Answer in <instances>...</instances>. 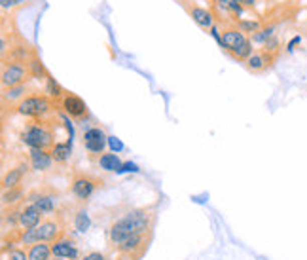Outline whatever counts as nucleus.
<instances>
[{"label": "nucleus", "mask_w": 307, "mask_h": 260, "mask_svg": "<svg viewBox=\"0 0 307 260\" xmlns=\"http://www.w3.org/2000/svg\"><path fill=\"white\" fill-rule=\"evenodd\" d=\"M116 215L110 217V222L104 230V243H106V254L112 256L129 237L138 234H154L156 222H158V209L160 201H154L150 205L131 207L123 203L121 207H112Z\"/></svg>", "instance_id": "nucleus-1"}, {"label": "nucleus", "mask_w": 307, "mask_h": 260, "mask_svg": "<svg viewBox=\"0 0 307 260\" xmlns=\"http://www.w3.org/2000/svg\"><path fill=\"white\" fill-rule=\"evenodd\" d=\"M104 186V179L99 175L85 173L80 169H74L70 173V184H68V192L74 198V203L78 205H87V201L95 196V192L101 190Z\"/></svg>", "instance_id": "nucleus-2"}, {"label": "nucleus", "mask_w": 307, "mask_h": 260, "mask_svg": "<svg viewBox=\"0 0 307 260\" xmlns=\"http://www.w3.org/2000/svg\"><path fill=\"white\" fill-rule=\"evenodd\" d=\"M25 201L40 209L44 217H53L61 209V194L51 184H42V186H36L33 190H29L25 196Z\"/></svg>", "instance_id": "nucleus-3"}, {"label": "nucleus", "mask_w": 307, "mask_h": 260, "mask_svg": "<svg viewBox=\"0 0 307 260\" xmlns=\"http://www.w3.org/2000/svg\"><path fill=\"white\" fill-rule=\"evenodd\" d=\"M21 141L31 150L34 148V150H48V152H51V148L57 145L53 141V133L44 125V121H34V123H31L21 133Z\"/></svg>", "instance_id": "nucleus-4"}, {"label": "nucleus", "mask_w": 307, "mask_h": 260, "mask_svg": "<svg viewBox=\"0 0 307 260\" xmlns=\"http://www.w3.org/2000/svg\"><path fill=\"white\" fill-rule=\"evenodd\" d=\"M16 108L21 116L34 118V120H42L44 116H48L53 110V99L50 95L33 93V95H27Z\"/></svg>", "instance_id": "nucleus-5"}, {"label": "nucleus", "mask_w": 307, "mask_h": 260, "mask_svg": "<svg viewBox=\"0 0 307 260\" xmlns=\"http://www.w3.org/2000/svg\"><path fill=\"white\" fill-rule=\"evenodd\" d=\"M224 50L228 52L239 61H247L250 55H252V46L248 42L247 38L243 36V33L239 29H230L222 35V44Z\"/></svg>", "instance_id": "nucleus-6"}, {"label": "nucleus", "mask_w": 307, "mask_h": 260, "mask_svg": "<svg viewBox=\"0 0 307 260\" xmlns=\"http://www.w3.org/2000/svg\"><path fill=\"white\" fill-rule=\"evenodd\" d=\"M51 251H53V256L57 258H65V260H82V254H80V247H78L76 239L72 235L65 234L61 235L57 241L51 243Z\"/></svg>", "instance_id": "nucleus-7"}, {"label": "nucleus", "mask_w": 307, "mask_h": 260, "mask_svg": "<svg viewBox=\"0 0 307 260\" xmlns=\"http://www.w3.org/2000/svg\"><path fill=\"white\" fill-rule=\"evenodd\" d=\"M29 76V69L23 63H4L2 65V87L21 86Z\"/></svg>", "instance_id": "nucleus-8"}, {"label": "nucleus", "mask_w": 307, "mask_h": 260, "mask_svg": "<svg viewBox=\"0 0 307 260\" xmlns=\"http://www.w3.org/2000/svg\"><path fill=\"white\" fill-rule=\"evenodd\" d=\"M29 171H31V162H29V160L17 162V165H14L12 169H8L6 173L2 175V190H10V188L23 186V179L27 177Z\"/></svg>", "instance_id": "nucleus-9"}, {"label": "nucleus", "mask_w": 307, "mask_h": 260, "mask_svg": "<svg viewBox=\"0 0 307 260\" xmlns=\"http://www.w3.org/2000/svg\"><path fill=\"white\" fill-rule=\"evenodd\" d=\"M61 108L65 110V114H67L68 118H72V120L76 121H82L87 118V104L80 99L78 95H74V93H65V97L59 101Z\"/></svg>", "instance_id": "nucleus-10"}, {"label": "nucleus", "mask_w": 307, "mask_h": 260, "mask_svg": "<svg viewBox=\"0 0 307 260\" xmlns=\"http://www.w3.org/2000/svg\"><path fill=\"white\" fill-rule=\"evenodd\" d=\"M44 218L46 217L42 215L40 209L34 207L33 203L23 201V205H21V213H19V228H21L23 232H29V230L36 228V226L42 222Z\"/></svg>", "instance_id": "nucleus-11"}, {"label": "nucleus", "mask_w": 307, "mask_h": 260, "mask_svg": "<svg viewBox=\"0 0 307 260\" xmlns=\"http://www.w3.org/2000/svg\"><path fill=\"white\" fill-rule=\"evenodd\" d=\"M106 143H108V137L104 135V131L101 127H89L84 133V147L91 156L93 154L101 156L104 147H106Z\"/></svg>", "instance_id": "nucleus-12"}, {"label": "nucleus", "mask_w": 307, "mask_h": 260, "mask_svg": "<svg viewBox=\"0 0 307 260\" xmlns=\"http://www.w3.org/2000/svg\"><path fill=\"white\" fill-rule=\"evenodd\" d=\"M273 61H275V55L271 52H267V50L256 52L247 59V69L250 72H264V70H267L271 67Z\"/></svg>", "instance_id": "nucleus-13"}, {"label": "nucleus", "mask_w": 307, "mask_h": 260, "mask_svg": "<svg viewBox=\"0 0 307 260\" xmlns=\"http://www.w3.org/2000/svg\"><path fill=\"white\" fill-rule=\"evenodd\" d=\"M29 162H31V167L34 171H48L53 164V158H51V152L48 150H31L29 152Z\"/></svg>", "instance_id": "nucleus-14"}, {"label": "nucleus", "mask_w": 307, "mask_h": 260, "mask_svg": "<svg viewBox=\"0 0 307 260\" xmlns=\"http://www.w3.org/2000/svg\"><path fill=\"white\" fill-rule=\"evenodd\" d=\"M25 196L27 192L23 186H17V188H10V190H2V209H12V207H17L25 201Z\"/></svg>", "instance_id": "nucleus-15"}, {"label": "nucleus", "mask_w": 307, "mask_h": 260, "mask_svg": "<svg viewBox=\"0 0 307 260\" xmlns=\"http://www.w3.org/2000/svg\"><path fill=\"white\" fill-rule=\"evenodd\" d=\"M70 226L78 230V232H87L89 228V217L85 213V205H78L74 203V209H72V217H70Z\"/></svg>", "instance_id": "nucleus-16"}, {"label": "nucleus", "mask_w": 307, "mask_h": 260, "mask_svg": "<svg viewBox=\"0 0 307 260\" xmlns=\"http://www.w3.org/2000/svg\"><path fill=\"white\" fill-rule=\"evenodd\" d=\"M29 260H51L53 251H51V243H34L25 247Z\"/></svg>", "instance_id": "nucleus-17"}, {"label": "nucleus", "mask_w": 307, "mask_h": 260, "mask_svg": "<svg viewBox=\"0 0 307 260\" xmlns=\"http://www.w3.org/2000/svg\"><path fill=\"white\" fill-rule=\"evenodd\" d=\"M25 93H27V86L25 84H21V86H16V87H4L2 89V103L4 106L6 104H12V103H21L23 99H25Z\"/></svg>", "instance_id": "nucleus-18"}, {"label": "nucleus", "mask_w": 307, "mask_h": 260, "mask_svg": "<svg viewBox=\"0 0 307 260\" xmlns=\"http://www.w3.org/2000/svg\"><path fill=\"white\" fill-rule=\"evenodd\" d=\"M70 152H72V137H68L63 143H57L55 147L51 148V158L57 164H65L68 158H70Z\"/></svg>", "instance_id": "nucleus-19"}, {"label": "nucleus", "mask_w": 307, "mask_h": 260, "mask_svg": "<svg viewBox=\"0 0 307 260\" xmlns=\"http://www.w3.org/2000/svg\"><path fill=\"white\" fill-rule=\"evenodd\" d=\"M123 162L119 160V156L116 152H108V154H101L99 156V167L104 171H110V173H119Z\"/></svg>", "instance_id": "nucleus-20"}, {"label": "nucleus", "mask_w": 307, "mask_h": 260, "mask_svg": "<svg viewBox=\"0 0 307 260\" xmlns=\"http://www.w3.org/2000/svg\"><path fill=\"white\" fill-rule=\"evenodd\" d=\"M27 69H29V76H33V78H48V74H50L38 55H34L33 59L27 63Z\"/></svg>", "instance_id": "nucleus-21"}, {"label": "nucleus", "mask_w": 307, "mask_h": 260, "mask_svg": "<svg viewBox=\"0 0 307 260\" xmlns=\"http://www.w3.org/2000/svg\"><path fill=\"white\" fill-rule=\"evenodd\" d=\"M46 93H48L53 101H61V99L65 97V93H67V91H65V89L57 84V80L53 78L51 74H48V78H46Z\"/></svg>", "instance_id": "nucleus-22"}, {"label": "nucleus", "mask_w": 307, "mask_h": 260, "mask_svg": "<svg viewBox=\"0 0 307 260\" xmlns=\"http://www.w3.org/2000/svg\"><path fill=\"white\" fill-rule=\"evenodd\" d=\"M190 14H192V18H194V21H196L199 27H211L213 25V16H211V12H207V10L203 8H197V6H194V8L190 10Z\"/></svg>", "instance_id": "nucleus-23"}, {"label": "nucleus", "mask_w": 307, "mask_h": 260, "mask_svg": "<svg viewBox=\"0 0 307 260\" xmlns=\"http://www.w3.org/2000/svg\"><path fill=\"white\" fill-rule=\"evenodd\" d=\"M2 260H29V254H27V249L17 245L14 249H10L8 252H2Z\"/></svg>", "instance_id": "nucleus-24"}, {"label": "nucleus", "mask_w": 307, "mask_h": 260, "mask_svg": "<svg viewBox=\"0 0 307 260\" xmlns=\"http://www.w3.org/2000/svg\"><path fill=\"white\" fill-rule=\"evenodd\" d=\"M82 260H110V256L106 254V251H89L82 256Z\"/></svg>", "instance_id": "nucleus-25"}, {"label": "nucleus", "mask_w": 307, "mask_h": 260, "mask_svg": "<svg viewBox=\"0 0 307 260\" xmlns=\"http://www.w3.org/2000/svg\"><path fill=\"white\" fill-rule=\"evenodd\" d=\"M216 4H218L222 10H231V12L241 14V6H239V2H235V0H218Z\"/></svg>", "instance_id": "nucleus-26"}, {"label": "nucleus", "mask_w": 307, "mask_h": 260, "mask_svg": "<svg viewBox=\"0 0 307 260\" xmlns=\"http://www.w3.org/2000/svg\"><path fill=\"white\" fill-rule=\"evenodd\" d=\"M273 36V27H267L264 31L256 33L254 35V42H269V38Z\"/></svg>", "instance_id": "nucleus-27"}, {"label": "nucleus", "mask_w": 307, "mask_h": 260, "mask_svg": "<svg viewBox=\"0 0 307 260\" xmlns=\"http://www.w3.org/2000/svg\"><path fill=\"white\" fill-rule=\"evenodd\" d=\"M239 29L241 31H247V33H256L260 29V25L256 21H239Z\"/></svg>", "instance_id": "nucleus-28"}, {"label": "nucleus", "mask_w": 307, "mask_h": 260, "mask_svg": "<svg viewBox=\"0 0 307 260\" xmlns=\"http://www.w3.org/2000/svg\"><path fill=\"white\" fill-rule=\"evenodd\" d=\"M127 171H131V173H138L140 169H138V165H135L133 162H123L121 169H119V173H127Z\"/></svg>", "instance_id": "nucleus-29"}, {"label": "nucleus", "mask_w": 307, "mask_h": 260, "mask_svg": "<svg viewBox=\"0 0 307 260\" xmlns=\"http://www.w3.org/2000/svg\"><path fill=\"white\" fill-rule=\"evenodd\" d=\"M108 145L114 152H119V150H123V143L118 139V137H108Z\"/></svg>", "instance_id": "nucleus-30"}, {"label": "nucleus", "mask_w": 307, "mask_h": 260, "mask_svg": "<svg viewBox=\"0 0 307 260\" xmlns=\"http://www.w3.org/2000/svg\"><path fill=\"white\" fill-rule=\"evenodd\" d=\"M21 2H25V0H2V8H10V6H16Z\"/></svg>", "instance_id": "nucleus-31"}, {"label": "nucleus", "mask_w": 307, "mask_h": 260, "mask_svg": "<svg viewBox=\"0 0 307 260\" xmlns=\"http://www.w3.org/2000/svg\"><path fill=\"white\" fill-rule=\"evenodd\" d=\"M235 2H241V4H245V6H252V4H254V0H235Z\"/></svg>", "instance_id": "nucleus-32"}, {"label": "nucleus", "mask_w": 307, "mask_h": 260, "mask_svg": "<svg viewBox=\"0 0 307 260\" xmlns=\"http://www.w3.org/2000/svg\"><path fill=\"white\" fill-rule=\"evenodd\" d=\"M298 42H299V36H296V38H294V40H292V42L288 44V50H292V48H294V46H296Z\"/></svg>", "instance_id": "nucleus-33"}, {"label": "nucleus", "mask_w": 307, "mask_h": 260, "mask_svg": "<svg viewBox=\"0 0 307 260\" xmlns=\"http://www.w3.org/2000/svg\"><path fill=\"white\" fill-rule=\"evenodd\" d=\"M51 260H65V258H57V256H53V258H51Z\"/></svg>", "instance_id": "nucleus-34"}]
</instances>
